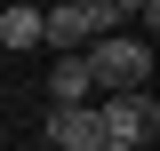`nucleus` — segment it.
<instances>
[{
	"mask_svg": "<svg viewBox=\"0 0 160 151\" xmlns=\"http://www.w3.org/2000/svg\"><path fill=\"white\" fill-rule=\"evenodd\" d=\"M48 103H96V80H88V64H80V48L48 64Z\"/></svg>",
	"mask_w": 160,
	"mask_h": 151,
	"instance_id": "obj_4",
	"label": "nucleus"
},
{
	"mask_svg": "<svg viewBox=\"0 0 160 151\" xmlns=\"http://www.w3.org/2000/svg\"><path fill=\"white\" fill-rule=\"evenodd\" d=\"M96 151H144V143H128V135H96Z\"/></svg>",
	"mask_w": 160,
	"mask_h": 151,
	"instance_id": "obj_7",
	"label": "nucleus"
},
{
	"mask_svg": "<svg viewBox=\"0 0 160 151\" xmlns=\"http://www.w3.org/2000/svg\"><path fill=\"white\" fill-rule=\"evenodd\" d=\"M0 48H40V8H0Z\"/></svg>",
	"mask_w": 160,
	"mask_h": 151,
	"instance_id": "obj_6",
	"label": "nucleus"
},
{
	"mask_svg": "<svg viewBox=\"0 0 160 151\" xmlns=\"http://www.w3.org/2000/svg\"><path fill=\"white\" fill-rule=\"evenodd\" d=\"M96 127H104V135H128V143H152V135H160L152 88H120V95H104V103H96Z\"/></svg>",
	"mask_w": 160,
	"mask_h": 151,
	"instance_id": "obj_2",
	"label": "nucleus"
},
{
	"mask_svg": "<svg viewBox=\"0 0 160 151\" xmlns=\"http://www.w3.org/2000/svg\"><path fill=\"white\" fill-rule=\"evenodd\" d=\"M96 103H56L48 112V151H96Z\"/></svg>",
	"mask_w": 160,
	"mask_h": 151,
	"instance_id": "obj_3",
	"label": "nucleus"
},
{
	"mask_svg": "<svg viewBox=\"0 0 160 151\" xmlns=\"http://www.w3.org/2000/svg\"><path fill=\"white\" fill-rule=\"evenodd\" d=\"M72 8H88V0H72Z\"/></svg>",
	"mask_w": 160,
	"mask_h": 151,
	"instance_id": "obj_8",
	"label": "nucleus"
},
{
	"mask_svg": "<svg viewBox=\"0 0 160 151\" xmlns=\"http://www.w3.org/2000/svg\"><path fill=\"white\" fill-rule=\"evenodd\" d=\"M40 48H56V56L88 48V24H80V8H72V0H64V8H40Z\"/></svg>",
	"mask_w": 160,
	"mask_h": 151,
	"instance_id": "obj_5",
	"label": "nucleus"
},
{
	"mask_svg": "<svg viewBox=\"0 0 160 151\" xmlns=\"http://www.w3.org/2000/svg\"><path fill=\"white\" fill-rule=\"evenodd\" d=\"M80 64H88V80H96V95H120V88H152V48L128 32H96L88 48H80Z\"/></svg>",
	"mask_w": 160,
	"mask_h": 151,
	"instance_id": "obj_1",
	"label": "nucleus"
}]
</instances>
